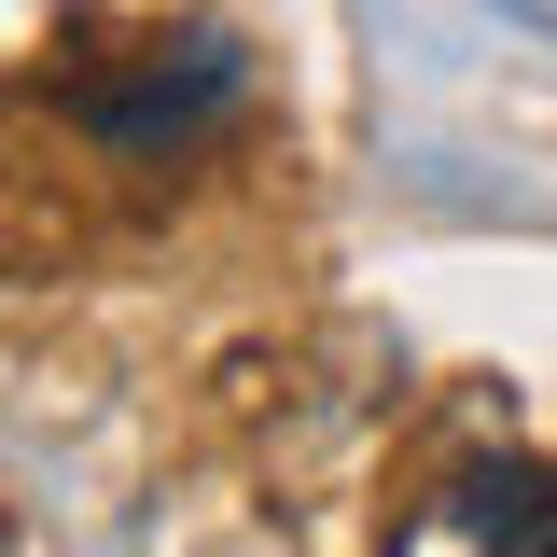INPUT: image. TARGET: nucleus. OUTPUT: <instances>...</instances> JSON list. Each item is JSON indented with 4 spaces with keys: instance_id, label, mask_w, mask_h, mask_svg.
<instances>
[{
    "instance_id": "f257e3e1",
    "label": "nucleus",
    "mask_w": 557,
    "mask_h": 557,
    "mask_svg": "<svg viewBox=\"0 0 557 557\" xmlns=\"http://www.w3.org/2000/svg\"><path fill=\"white\" fill-rule=\"evenodd\" d=\"M237 112V42H209V28H182V42H139L112 84H84V126L112 139V153H182L196 126H223Z\"/></svg>"
},
{
    "instance_id": "f03ea898",
    "label": "nucleus",
    "mask_w": 557,
    "mask_h": 557,
    "mask_svg": "<svg viewBox=\"0 0 557 557\" xmlns=\"http://www.w3.org/2000/svg\"><path fill=\"white\" fill-rule=\"evenodd\" d=\"M474 544H487V557H557V487L516 474V460L474 474Z\"/></svg>"
}]
</instances>
